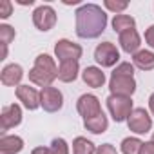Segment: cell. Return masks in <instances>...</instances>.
Listing matches in <instances>:
<instances>
[{
    "label": "cell",
    "mask_w": 154,
    "mask_h": 154,
    "mask_svg": "<svg viewBox=\"0 0 154 154\" xmlns=\"http://www.w3.org/2000/svg\"><path fill=\"white\" fill-rule=\"evenodd\" d=\"M107 109L112 116V120L116 123H122V122H127L131 112L134 111L132 107V98H127V96H116V94H111L107 98Z\"/></svg>",
    "instance_id": "3"
},
{
    "label": "cell",
    "mask_w": 154,
    "mask_h": 154,
    "mask_svg": "<svg viewBox=\"0 0 154 154\" xmlns=\"http://www.w3.org/2000/svg\"><path fill=\"white\" fill-rule=\"evenodd\" d=\"M84 125H85V129H87L89 132H93V134H102V132L107 131L109 120H107V116L102 112V114H98V116H93V118L84 120Z\"/></svg>",
    "instance_id": "19"
},
{
    "label": "cell",
    "mask_w": 154,
    "mask_h": 154,
    "mask_svg": "<svg viewBox=\"0 0 154 154\" xmlns=\"http://www.w3.org/2000/svg\"><path fill=\"white\" fill-rule=\"evenodd\" d=\"M120 45H122V49L125 53L136 54L140 51V45H141V38H140L138 31L136 29H129V31L122 33L120 35Z\"/></svg>",
    "instance_id": "14"
},
{
    "label": "cell",
    "mask_w": 154,
    "mask_h": 154,
    "mask_svg": "<svg viewBox=\"0 0 154 154\" xmlns=\"http://www.w3.org/2000/svg\"><path fill=\"white\" fill-rule=\"evenodd\" d=\"M76 111L80 112V116H84V120L98 116V114L103 112L102 105H100V100L94 94H82L78 98V102H76Z\"/></svg>",
    "instance_id": "10"
},
{
    "label": "cell",
    "mask_w": 154,
    "mask_h": 154,
    "mask_svg": "<svg viewBox=\"0 0 154 154\" xmlns=\"http://www.w3.org/2000/svg\"><path fill=\"white\" fill-rule=\"evenodd\" d=\"M17 98L22 102V105L27 111H35L40 107V91L29 85H18L17 87Z\"/></svg>",
    "instance_id": "12"
},
{
    "label": "cell",
    "mask_w": 154,
    "mask_h": 154,
    "mask_svg": "<svg viewBox=\"0 0 154 154\" xmlns=\"http://www.w3.org/2000/svg\"><path fill=\"white\" fill-rule=\"evenodd\" d=\"M33 24L38 31H49L56 24V11L51 6H38L33 11Z\"/></svg>",
    "instance_id": "9"
},
{
    "label": "cell",
    "mask_w": 154,
    "mask_h": 154,
    "mask_svg": "<svg viewBox=\"0 0 154 154\" xmlns=\"http://www.w3.org/2000/svg\"><path fill=\"white\" fill-rule=\"evenodd\" d=\"M76 35L91 40L98 38L107 27V13L96 4H84L76 9Z\"/></svg>",
    "instance_id": "1"
},
{
    "label": "cell",
    "mask_w": 154,
    "mask_h": 154,
    "mask_svg": "<svg viewBox=\"0 0 154 154\" xmlns=\"http://www.w3.org/2000/svg\"><path fill=\"white\" fill-rule=\"evenodd\" d=\"M49 154H69V145L63 138H54L49 145Z\"/></svg>",
    "instance_id": "24"
},
{
    "label": "cell",
    "mask_w": 154,
    "mask_h": 154,
    "mask_svg": "<svg viewBox=\"0 0 154 154\" xmlns=\"http://www.w3.org/2000/svg\"><path fill=\"white\" fill-rule=\"evenodd\" d=\"M62 105H63V94L56 87L49 85L40 91V107L45 112H56L62 109Z\"/></svg>",
    "instance_id": "7"
},
{
    "label": "cell",
    "mask_w": 154,
    "mask_h": 154,
    "mask_svg": "<svg viewBox=\"0 0 154 154\" xmlns=\"http://www.w3.org/2000/svg\"><path fill=\"white\" fill-rule=\"evenodd\" d=\"M94 60L102 67H112L120 60V51L116 49V45L112 42H102L94 49Z\"/></svg>",
    "instance_id": "5"
},
{
    "label": "cell",
    "mask_w": 154,
    "mask_h": 154,
    "mask_svg": "<svg viewBox=\"0 0 154 154\" xmlns=\"http://www.w3.org/2000/svg\"><path fill=\"white\" fill-rule=\"evenodd\" d=\"M24 149V140L15 134H2L0 138V152L2 154H18Z\"/></svg>",
    "instance_id": "16"
},
{
    "label": "cell",
    "mask_w": 154,
    "mask_h": 154,
    "mask_svg": "<svg viewBox=\"0 0 154 154\" xmlns=\"http://www.w3.org/2000/svg\"><path fill=\"white\" fill-rule=\"evenodd\" d=\"M140 154H154V141H143Z\"/></svg>",
    "instance_id": "29"
},
{
    "label": "cell",
    "mask_w": 154,
    "mask_h": 154,
    "mask_svg": "<svg viewBox=\"0 0 154 154\" xmlns=\"http://www.w3.org/2000/svg\"><path fill=\"white\" fill-rule=\"evenodd\" d=\"M18 4H22V6H33L35 0H18Z\"/></svg>",
    "instance_id": "32"
},
{
    "label": "cell",
    "mask_w": 154,
    "mask_h": 154,
    "mask_svg": "<svg viewBox=\"0 0 154 154\" xmlns=\"http://www.w3.org/2000/svg\"><path fill=\"white\" fill-rule=\"evenodd\" d=\"M15 29L8 24H0V42H2V47H8L13 40H15Z\"/></svg>",
    "instance_id": "23"
},
{
    "label": "cell",
    "mask_w": 154,
    "mask_h": 154,
    "mask_svg": "<svg viewBox=\"0 0 154 154\" xmlns=\"http://www.w3.org/2000/svg\"><path fill=\"white\" fill-rule=\"evenodd\" d=\"M22 122V109L18 103H11V105H6L0 112V131L6 132L17 125H20Z\"/></svg>",
    "instance_id": "11"
},
{
    "label": "cell",
    "mask_w": 154,
    "mask_h": 154,
    "mask_svg": "<svg viewBox=\"0 0 154 154\" xmlns=\"http://www.w3.org/2000/svg\"><path fill=\"white\" fill-rule=\"evenodd\" d=\"M58 78V67L54 63V58L49 54H38L35 58V65L29 71V80L38 87H49Z\"/></svg>",
    "instance_id": "2"
},
{
    "label": "cell",
    "mask_w": 154,
    "mask_h": 154,
    "mask_svg": "<svg viewBox=\"0 0 154 154\" xmlns=\"http://www.w3.org/2000/svg\"><path fill=\"white\" fill-rule=\"evenodd\" d=\"M109 91H111V94L131 98L134 94V91H136V80H134V76L112 72L111 74V80H109Z\"/></svg>",
    "instance_id": "4"
},
{
    "label": "cell",
    "mask_w": 154,
    "mask_h": 154,
    "mask_svg": "<svg viewBox=\"0 0 154 154\" xmlns=\"http://www.w3.org/2000/svg\"><path fill=\"white\" fill-rule=\"evenodd\" d=\"M103 6L109 9V11H112V13H116V15H120L122 11H125L127 8H129V2H118V0H105L103 2Z\"/></svg>",
    "instance_id": "25"
},
{
    "label": "cell",
    "mask_w": 154,
    "mask_h": 154,
    "mask_svg": "<svg viewBox=\"0 0 154 154\" xmlns=\"http://www.w3.org/2000/svg\"><path fill=\"white\" fill-rule=\"evenodd\" d=\"M149 109H150V112H152V116H154V93H152L150 98H149Z\"/></svg>",
    "instance_id": "31"
},
{
    "label": "cell",
    "mask_w": 154,
    "mask_h": 154,
    "mask_svg": "<svg viewBox=\"0 0 154 154\" xmlns=\"http://www.w3.org/2000/svg\"><path fill=\"white\" fill-rule=\"evenodd\" d=\"M150 141H154V132H152V140H150Z\"/></svg>",
    "instance_id": "33"
},
{
    "label": "cell",
    "mask_w": 154,
    "mask_h": 154,
    "mask_svg": "<svg viewBox=\"0 0 154 154\" xmlns=\"http://www.w3.org/2000/svg\"><path fill=\"white\" fill-rule=\"evenodd\" d=\"M78 72H80V65L78 62H60L58 67V80L63 84H71L78 78Z\"/></svg>",
    "instance_id": "17"
},
{
    "label": "cell",
    "mask_w": 154,
    "mask_h": 154,
    "mask_svg": "<svg viewBox=\"0 0 154 154\" xmlns=\"http://www.w3.org/2000/svg\"><path fill=\"white\" fill-rule=\"evenodd\" d=\"M82 53H84V49L78 44H74L71 40H65V38L58 40L56 45H54V54H56V58L60 62H71V60L78 62L82 58Z\"/></svg>",
    "instance_id": "6"
},
{
    "label": "cell",
    "mask_w": 154,
    "mask_h": 154,
    "mask_svg": "<svg viewBox=\"0 0 154 154\" xmlns=\"http://www.w3.org/2000/svg\"><path fill=\"white\" fill-rule=\"evenodd\" d=\"M132 65L141 71H152L154 69V53L147 49H140L136 54H132Z\"/></svg>",
    "instance_id": "18"
},
{
    "label": "cell",
    "mask_w": 154,
    "mask_h": 154,
    "mask_svg": "<svg viewBox=\"0 0 154 154\" xmlns=\"http://www.w3.org/2000/svg\"><path fill=\"white\" fill-rule=\"evenodd\" d=\"M127 125H129V131H132L136 134H145L152 129V118L149 116V112L143 107H136L131 112Z\"/></svg>",
    "instance_id": "8"
},
{
    "label": "cell",
    "mask_w": 154,
    "mask_h": 154,
    "mask_svg": "<svg viewBox=\"0 0 154 154\" xmlns=\"http://www.w3.org/2000/svg\"><path fill=\"white\" fill-rule=\"evenodd\" d=\"M134 27H136V20L132 17H129V15H114V18H112V29L118 35H122V33H125L129 29H134Z\"/></svg>",
    "instance_id": "20"
},
{
    "label": "cell",
    "mask_w": 154,
    "mask_h": 154,
    "mask_svg": "<svg viewBox=\"0 0 154 154\" xmlns=\"http://www.w3.org/2000/svg\"><path fill=\"white\" fill-rule=\"evenodd\" d=\"M22 78H24V69L18 63H9L0 72V82L6 87H15V85L18 87Z\"/></svg>",
    "instance_id": "13"
},
{
    "label": "cell",
    "mask_w": 154,
    "mask_h": 154,
    "mask_svg": "<svg viewBox=\"0 0 154 154\" xmlns=\"http://www.w3.org/2000/svg\"><path fill=\"white\" fill-rule=\"evenodd\" d=\"M145 42H147L149 47L154 49V26H150V27L145 31Z\"/></svg>",
    "instance_id": "28"
},
{
    "label": "cell",
    "mask_w": 154,
    "mask_h": 154,
    "mask_svg": "<svg viewBox=\"0 0 154 154\" xmlns=\"http://www.w3.org/2000/svg\"><path fill=\"white\" fill-rule=\"evenodd\" d=\"M96 154H118V150L114 149V145L111 143H103L96 149Z\"/></svg>",
    "instance_id": "27"
},
{
    "label": "cell",
    "mask_w": 154,
    "mask_h": 154,
    "mask_svg": "<svg viewBox=\"0 0 154 154\" xmlns=\"http://www.w3.org/2000/svg\"><path fill=\"white\" fill-rule=\"evenodd\" d=\"M11 13H13L11 0H2V4H0V18H9Z\"/></svg>",
    "instance_id": "26"
},
{
    "label": "cell",
    "mask_w": 154,
    "mask_h": 154,
    "mask_svg": "<svg viewBox=\"0 0 154 154\" xmlns=\"http://www.w3.org/2000/svg\"><path fill=\"white\" fill-rule=\"evenodd\" d=\"M31 154H49V147H36L31 150Z\"/></svg>",
    "instance_id": "30"
},
{
    "label": "cell",
    "mask_w": 154,
    "mask_h": 154,
    "mask_svg": "<svg viewBox=\"0 0 154 154\" xmlns=\"http://www.w3.org/2000/svg\"><path fill=\"white\" fill-rule=\"evenodd\" d=\"M143 147V141L140 138H125L122 141V152L123 154H140Z\"/></svg>",
    "instance_id": "22"
},
{
    "label": "cell",
    "mask_w": 154,
    "mask_h": 154,
    "mask_svg": "<svg viewBox=\"0 0 154 154\" xmlns=\"http://www.w3.org/2000/svg\"><path fill=\"white\" fill-rule=\"evenodd\" d=\"M72 154H96V147L87 138L78 136L72 140Z\"/></svg>",
    "instance_id": "21"
},
{
    "label": "cell",
    "mask_w": 154,
    "mask_h": 154,
    "mask_svg": "<svg viewBox=\"0 0 154 154\" xmlns=\"http://www.w3.org/2000/svg\"><path fill=\"white\" fill-rule=\"evenodd\" d=\"M82 80H84L89 87L98 89V87H103V84H105V72H103L100 67L89 65V67H85L84 72H82Z\"/></svg>",
    "instance_id": "15"
}]
</instances>
